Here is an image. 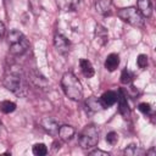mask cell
I'll list each match as a JSON object with an SVG mask.
<instances>
[{"instance_id":"1","label":"cell","mask_w":156,"mask_h":156,"mask_svg":"<svg viewBox=\"0 0 156 156\" xmlns=\"http://www.w3.org/2000/svg\"><path fill=\"white\" fill-rule=\"evenodd\" d=\"M61 87L67 98L73 101H79L83 98V88L78 78L72 72H66L61 78Z\"/></svg>"},{"instance_id":"2","label":"cell","mask_w":156,"mask_h":156,"mask_svg":"<svg viewBox=\"0 0 156 156\" xmlns=\"http://www.w3.org/2000/svg\"><path fill=\"white\" fill-rule=\"evenodd\" d=\"M7 41L10 45V52L13 55H23L28 48L29 43L27 38L17 29H12L7 35Z\"/></svg>"},{"instance_id":"3","label":"cell","mask_w":156,"mask_h":156,"mask_svg":"<svg viewBox=\"0 0 156 156\" xmlns=\"http://www.w3.org/2000/svg\"><path fill=\"white\" fill-rule=\"evenodd\" d=\"M78 143L82 149L89 150L98 145L99 143V130L94 124L85 126L78 135Z\"/></svg>"},{"instance_id":"4","label":"cell","mask_w":156,"mask_h":156,"mask_svg":"<svg viewBox=\"0 0 156 156\" xmlns=\"http://www.w3.org/2000/svg\"><path fill=\"white\" fill-rule=\"evenodd\" d=\"M4 85L6 89L12 91L16 95H23L26 90V84L22 76L17 71H9L4 77Z\"/></svg>"},{"instance_id":"5","label":"cell","mask_w":156,"mask_h":156,"mask_svg":"<svg viewBox=\"0 0 156 156\" xmlns=\"http://www.w3.org/2000/svg\"><path fill=\"white\" fill-rule=\"evenodd\" d=\"M117 16L130 26L134 27H143L144 26V17L135 7H124L117 12Z\"/></svg>"},{"instance_id":"6","label":"cell","mask_w":156,"mask_h":156,"mask_svg":"<svg viewBox=\"0 0 156 156\" xmlns=\"http://www.w3.org/2000/svg\"><path fill=\"white\" fill-rule=\"evenodd\" d=\"M54 45H55V49L57 50L58 54H67L71 49V41L61 33H56L55 37H54Z\"/></svg>"},{"instance_id":"7","label":"cell","mask_w":156,"mask_h":156,"mask_svg":"<svg viewBox=\"0 0 156 156\" xmlns=\"http://www.w3.org/2000/svg\"><path fill=\"white\" fill-rule=\"evenodd\" d=\"M117 100H118V110H119V113L123 116V118H129V116H130V108H129L127 98L123 95L122 91H119V94L117 95Z\"/></svg>"},{"instance_id":"8","label":"cell","mask_w":156,"mask_h":156,"mask_svg":"<svg viewBox=\"0 0 156 156\" xmlns=\"http://www.w3.org/2000/svg\"><path fill=\"white\" fill-rule=\"evenodd\" d=\"M57 134H58V138H60L61 140H63V141H69V140L74 136L76 129H74L72 126L63 124V126H61V127L58 128Z\"/></svg>"},{"instance_id":"9","label":"cell","mask_w":156,"mask_h":156,"mask_svg":"<svg viewBox=\"0 0 156 156\" xmlns=\"http://www.w3.org/2000/svg\"><path fill=\"white\" fill-rule=\"evenodd\" d=\"M94 37H95V40L99 43V45H105L107 43V39H108L107 29L101 24H96L95 26Z\"/></svg>"},{"instance_id":"10","label":"cell","mask_w":156,"mask_h":156,"mask_svg":"<svg viewBox=\"0 0 156 156\" xmlns=\"http://www.w3.org/2000/svg\"><path fill=\"white\" fill-rule=\"evenodd\" d=\"M41 126H43V128H44L48 133H50V134H52V135L57 134L58 128H60L57 121L54 119V118H51V117H46V118H44V119L41 121Z\"/></svg>"},{"instance_id":"11","label":"cell","mask_w":156,"mask_h":156,"mask_svg":"<svg viewBox=\"0 0 156 156\" xmlns=\"http://www.w3.org/2000/svg\"><path fill=\"white\" fill-rule=\"evenodd\" d=\"M100 101H101L104 108H108L110 106H112V105L116 104V101H117V94L115 91H112V90H108V91H106V93H104L101 95Z\"/></svg>"},{"instance_id":"12","label":"cell","mask_w":156,"mask_h":156,"mask_svg":"<svg viewBox=\"0 0 156 156\" xmlns=\"http://www.w3.org/2000/svg\"><path fill=\"white\" fill-rule=\"evenodd\" d=\"M138 11L143 17H150L152 15L151 0H138Z\"/></svg>"},{"instance_id":"13","label":"cell","mask_w":156,"mask_h":156,"mask_svg":"<svg viewBox=\"0 0 156 156\" xmlns=\"http://www.w3.org/2000/svg\"><path fill=\"white\" fill-rule=\"evenodd\" d=\"M56 4L58 9L63 12L74 11L79 4V0H56Z\"/></svg>"},{"instance_id":"14","label":"cell","mask_w":156,"mask_h":156,"mask_svg":"<svg viewBox=\"0 0 156 156\" xmlns=\"http://www.w3.org/2000/svg\"><path fill=\"white\" fill-rule=\"evenodd\" d=\"M119 65V56L117 54H110L107 57H106V61H105V68L110 72H113Z\"/></svg>"},{"instance_id":"15","label":"cell","mask_w":156,"mask_h":156,"mask_svg":"<svg viewBox=\"0 0 156 156\" xmlns=\"http://www.w3.org/2000/svg\"><path fill=\"white\" fill-rule=\"evenodd\" d=\"M79 65H80V69H82V73L84 74V77L91 78V77L94 76L95 71H94V67H93V65L90 63V61H88V60H85V58H82V60L79 61Z\"/></svg>"},{"instance_id":"16","label":"cell","mask_w":156,"mask_h":156,"mask_svg":"<svg viewBox=\"0 0 156 156\" xmlns=\"http://www.w3.org/2000/svg\"><path fill=\"white\" fill-rule=\"evenodd\" d=\"M85 106L89 111H93V112H96V111H100L102 110V104L100 101V99H96V98H89L87 101H85Z\"/></svg>"},{"instance_id":"17","label":"cell","mask_w":156,"mask_h":156,"mask_svg":"<svg viewBox=\"0 0 156 156\" xmlns=\"http://www.w3.org/2000/svg\"><path fill=\"white\" fill-rule=\"evenodd\" d=\"M96 10L102 15H110V2L107 0H99L96 2Z\"/></svg>"},{"instance_id":"18","label":"cell","mask_w":156,"mask_h":156,"mask_svg":"<svg viewBox=\"0 0 156 156\" xmlns=\"http://www.w3.org/2000/svg\"><path fill=\"white\" fill-rule=\"evenodd\" d=\"M32 151L35 156H44L48 154V147L45 144L43 143H38V144H34L33 147H32Z\"/></svg>"},{"instance_id":"19","label":"cell","mask_w":156,"mask_h":156,"mask_svg":"<svg viewBox=\"0 0 156 156\" xmlns=\"http://www.w3.org/2000/svg\"><path fill=\"white\" fill-rule=\"evenodd\" d=\"M124 155H128V156H135V155H143L144 154V151L141 150V149H139L136 145H134V144H130V145H128L126 149H124Z\"/></svg>"},{"instance_id":"20","label":"cell","mask_w":156,"mask_h":156,"mask_svg":"<svg viewBox=\"0 0 156 156\" xmlns=\"http://www.w3.org/2000/svg\"><path fill=\"white\" fill-rule=\"evenodd\" d=\"M0 107H1V111H2L4 113H11V112H13V111L16 110V104L12 102V101L5 100V101L1 102Z\"/></svg>"},{"instance_id":"21","label":"cell","mask_w":156,"mask_h":156,"mask_svg":"<svg viewBox=\"0 0 156 156\" xmlns=\"http://www.w3.org/2000/svg\"><path fill=\"white\" fill-rule=\"evenodd\" d=\"M136 65L139 68H145L147 66V56L144 54H140L136 58Z\"/></svg>"},{"instance_id":"22","label":"cell","mask_w":156,"mask_h":156,"mask_svg":"<svg viewBox=\"0 0 156 156\" xmlns=\"http://www.w3.org/2000/svg\"><path fill=\"white\" fill-rule=\"evenodd\" d=\"M130 80H132L130 73H129L127 69H123L122 73H121V83H123V84H129Z\"/></svg>"},{"instance_id":"23","label":"cell","mask_w":156,"mask_h":156,"mask_svg":"<svg viewBox=\"0 0 156 156\" xmlns=\"http://www.w3.org/2000/svg\"><path fill=\"white\" fill-rule=\"evenodd\" d=\"M117 140H118V135H117V133H115V132H110V133H107V135H106V141H107L108 144L115 145V144L117 143Z\"/></svg>"},{"instance_id":"24","label":"cell","mask_w":156,"mask_h":156,"mask_svg":"<svg viewBox=\"0 0 156 156\" xmlns=\"http://www.w3.org/2000/svg\"><path fill=\"white\" fill-rule=\"evenodd\" d=\"M139 111L140 112H143L144 115H149L150 112H151V105L149 104V102H141V104H139Z\"/></svg>"},{"instance_id":"25","label":"cell","mask_w":156,"mask_h":156,"mask_svg":"<svg viewBox=\"0 0 156 156\" xmlns=\"http://www.w3.org/2000/svg\"><path fill=\"white\" fill-rule=\"evenodd\" d=\"M90 156H108L110 154L106 152V151H102V150H99V149H95V150H91L89 152Z\"/></svg>"},{"instance_id":"26","label":"cell","mask_w":156,"mask_h":156,"mask_svg":"<svg viewBox=\"0 0 156 156\" xmlns=\"http://www.w3.org/2000/svg\"><path fill=\"white\" fill-rule=\"evenodd\" d=\"M4 34H5V26L2 22H0V39L4 37Z\"/></svg>"},{"instance_id":"27","label":"cell","mask_w":156,"mask_h":156,"mask_svg":"<svg viewBox=\"0 0 156 156\" xmlns=\"http://www.w3.org/2000/svg\"><path fill=\"white\" fill-rule=\"evenodd\" d=\"M146 155H151V156H154V155H155V149H151L150 151H147Z\"/></svg>"},{"instance_id":"28","label":"cell","mask_w":156,"mask_h":156,"mask_svg":"<svg viewBox=\"0 0 156 156\" xmlns=\"http://www.w3.org/2000/svg\"><path fill=\"white\" fill-rule=\"evenodd\" d=\"M0 127H1V123H0Z\"/></svg>"}]
</instances>
